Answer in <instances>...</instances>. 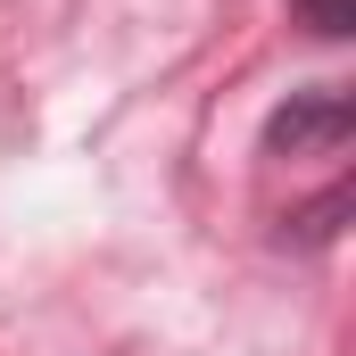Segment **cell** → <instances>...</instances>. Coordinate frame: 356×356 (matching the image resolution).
Returning <instances> with one entry per match:
<instances>
[{
    "label": "cell",
    "instance_id": "obj_2",
    "mask_svg": "<svg viewBox=\"0 0 356 356\" xmlns=\"http://www.w3.org/2000/svg\"><path fill=\"white\" fill-rule=\"evenodd\" d=\"M290 8H298V17H307V25H315L323 42H340V33H356V0H290Z\"/></svg>",
    "mask_w": 356,
    "mask_h": 356
},
{
    "label": "cell",
    "instance_id": "obj_1",
    "mask_svg": "<svg viewBox=\"0 0 356 356\" xmlns=\"http://www.w3.org/2000/svg\"><path fill=\"white\" fill-rule=\"evenodd\" d=\"M348 133H356V99L348 91H307V99H290L266 124V149L273 158H340Z\"/></svg>",
    "mask_w": 356,
    "mask_h": 356
}]
</instances>
